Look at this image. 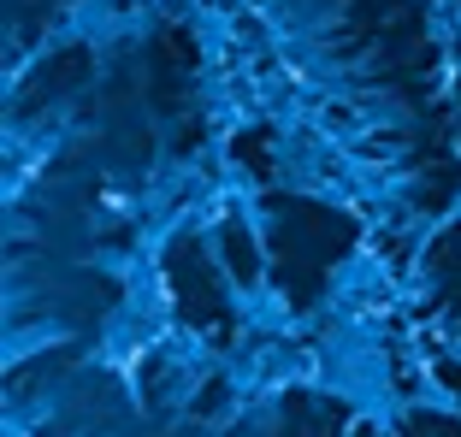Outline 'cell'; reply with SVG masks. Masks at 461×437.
I'll use <instances>...</instances> for the list:
<instances>
[]
</instances>
